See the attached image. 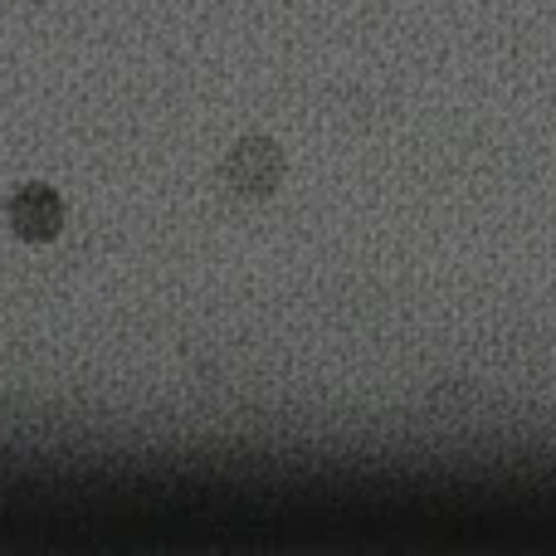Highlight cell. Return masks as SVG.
Here are the masks:
<instances>
[{
  "label": "cell",
  "mask_w": 556,
  "mask_h": 556,
  "mask_svg": "<svg viewBox=\"0 0 556 556\" xmlns=\"http://www.w3.org/2000/svg\"><path fill=\"white\" fill-rule=\"evenodd\" d=\"M5 225L15 240L25 244H49L64 230V201L49 186H20L5 201Z\"/></svg>",
  "instance_id": "1"
}]
</instances>
